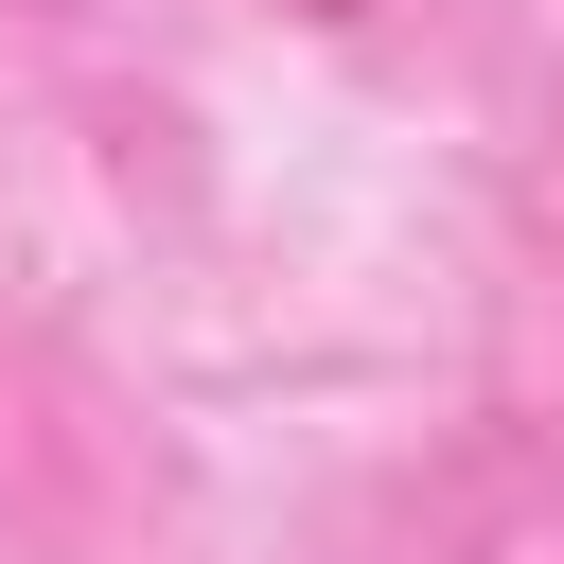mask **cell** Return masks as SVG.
Listing matches in <instances>:
<instances>
[{
  "label": "cell",
  "mask_w": 564,
  "mask_h": 564,
  "mask_svg": "<svg viewBox=\"0 0 564 564\" xmlns=\"http://www.w3.org/2000/svg\"><path fill=\"white\" fill-rule=\"evenodd\" d=\"M423 564H564V423L494 405L423 458Z\"/></svg>",
  "instance_id": "6da1fadb"
}]
</instances>
